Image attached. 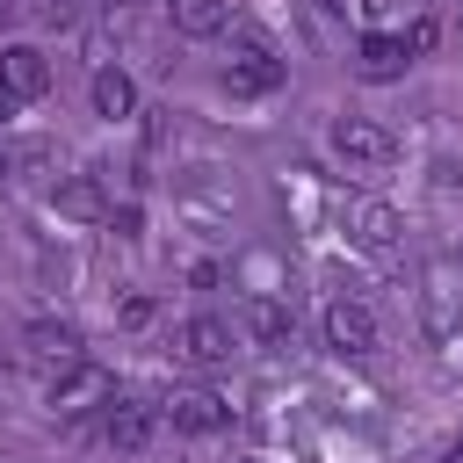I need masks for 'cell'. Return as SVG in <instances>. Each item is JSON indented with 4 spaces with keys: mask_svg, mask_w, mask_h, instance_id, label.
Wrapping results in <instances>:
<instances>
[{
    "mask_svg": "<svg viewBox=\"0 0 463 463\" xmlns=\"http://www.w3.org/2000/svg\"><path fill=\"white\" fill-rule=\"evenodd\" d=\"M116 318H123V326H145V318H152V297H123V311H116Z\"/></svg>",
    "mask_w": 463,
    "mask_h": 463,
    "instance_id": "cell-19",
    "label": "cell"
},
{
    "mask_svg": "<svg viewBox=\"0 0 463 463\" xmlns=\"http://www.w3.org/2000/svg\"><path fill=\"white\" fill-rule=\"evenodd\" d=\"M51 210H58V217H72V224H101V217H109V195H101V181H94V174H58Z\"/></svg>",
    "mask_w": 463,
    "mask_h": 463,
    "instance_id": "cell-10",
    "label": "cell"
},
{
    "mask_svg": "<svg viewBox=\"0 0 463 463\" xmlns=\"http://www.w3.org/2000/svg\"><path fill=\"white\" fill-rule=\"evenodd\" d=\"M239 333L260 340V347L289 340V304H282V297H246V304H239Z\"/></svg>",
    "mask_w": 463,
    "mask_h": 463,
    "instance_id": "cell-12",
    "label": "cell"
},
{
    "mask_svg": "<svg viewBox=\"0 0 463 463\" xmlns=\"http://www.w3.org/2000/svg\"><path fill=\"white\" fill-rule=\"evenodd\" d=\"M0 22H7V0H0Z\"/></svg>",
    "mask_w": 463,
    "mask_h": 463,
    "instance_id": "cell-23",
    "label": "cell"
},
{
    "mask_svg": "<svg viewBox=\"0 0 463 463\" xmlns=\"http://www.w3.org/2000/svg\"><path fill=\"white\" fill-rule=\"evenodd\" d=\"M0 87L14 101H43L51 94V58L36 43H0Z\"/></svg>",
    "mask_w": 463,
    "mask_h": 463,
    "instance_id": "cell-7",
    "label": "cell"
},
{
    "mask_svg": "<svg viewBox=\"0 0 463 463\" xmlns=\"http://www.w3.org/2000/svg\"><path fill=\"white\" fill-rule=\"evenodd\" d=\"M398 43H405V58H427V51L441 43V22H434V14H420V22H405V36H398Z\"/></svg>",
    "mask_w": 463,
    "mask_h": 463,
    "instance_id": "cell-17",
    "label": "cell"
},
{
    "mask_svg": "<svg viewBox=\"0 0 463 463\" xmlns=\"http://www.w3.org/2000/svg\"><path fill=\"white\" fill-rule=\"evenodd\" d=\"M159 412H166L181 434H217V427L232 420V405H224L217 391H203V383H174V391L159 398Z\"/></svg>",
    "mask_w": 463,
    "mask_h": 463,
    "instance_id": "cell-5",
    "label": "cell"
},
{
    "mask_svg": "<svg viewBox=\"0 0 463 463\" xmlns=\"http://www.w3.org/2000/svg\"><path fill=\"white\" fill-rule=\"evenodd\" d=\"M159 398H109V449H123V456H137L152 434H159Z\"/></svg>",
    "mask_w": 463,
    "mask_h": 463,
    "instance_id": "cell-6",
    "label": "cell"
},
{
    "mask_svg": "<svg viewBox=\"0 0 463 463\" xmlns=\"http://www.w3.org/2000/svg\"><path fill=\"white\" fill-rule=\"evenodd\" d=\"M405 65H412V58H405V43H398L391 29H369V36L354 43V72H362L369 87H383V80H398Z\"/></svg>",
    "mask_w": 463,
    "mask_h": 463,
    "instance_id": "cell-11",
    "label": "cell"
},
{
    "mask_svg": "<svg viewBox=\"0 0 463 463\" xmlns=\"http://www.w3.org/2000/svg\"><path fill=\"white\" fill-rule=\"evenodd\" d=\"M14 109H22V101H14V94H7V87H0V130H7V123H14Z\"/></svg>",
    "mask_w": 463,
    "mask_h": 463,
    "instance_id": "cell-21",
    "label": "cell"
},
{
    "mask_svg": "<svg viewBox=\"0 0 463 463\" xmlns=\"http://www.w3.org/2000/svg\"><path fill=\"white\" fill-rule=\"evenodd\" d=\"M43 398H51V412L80 420V412L109 405V398H116V383H109V369H101V362H87V354H80V362H58V369H51Z\"/></svg>",
    "mask_w": 463,
    "mask_h": 463,
    "instance_id": "cell-2",
    "label": "cell"
},
{
    "mask_svg": "<svg viewBox=\"0 0 463 463\" xmlns=\"http://www.w3.org/2000/svg\"><path fill=\"white\" fill-rule=\"evenodd\" d=\"M333 152H340L354 174H383V166L398 159V137H391L383 123H369V116H340V123H333Z\"/></svg>",
    "mask_w": 463,
    "mask_h": 463,
    "instance_id": "cell-3",
    "label": "cell"
},
{
    "mask_svg": "<svg viewBox=\"0 0 463 463\" xmlns=\"http://www.w3.org/2000/svg\"><path fill=\"white\" fill-rule=\"evenodd\" d=\"M94 116H109V123L137 116V80H130L123 65H101V72H94Z\"/></svg>",
    "mask_w": 463,
    "mask_h": 463,
    "instance_id": "cell-13",
    "label": "cell"
},
{
    "mask_svg": "<svg viewBox=\"0 0 463 463\" xmlns=\"http://www.w3.org/2000/svg\"><path fill=\"white\" fill-rule=\"evenodd\" d=\"M289 80V65L260 43V36H239V51H232V65H224V87L232 94H275Z\"/></svg>",
    "mask_w": 463,
    "mask_h": 463,
    "instance_id": "cell-4",
    "label": "cell"
},
{
    "mask_svg": "<svg viewBox=\"0 0 463 463\" xmlns=\"http://www.w3.org/2000/svg\"><path fill=\"white\" fill-rule=\"evenodd\" d=\"M398 232H405V224H398L391 203H354V239H362V246L383 253V246H398Z\"/></svg>",
    "mask_w": 463,
    "mask_h": 463,
    "instance_id": "cell-16",
    "label": "cell"
},
{
    "mask_svg": "<svg viewBox=\"0 0 463 463\" xmlns=\"http://www.w3.org/2000/svg\"><path fill=\"white\" fill-rule=\"evenodd\" d=\"M420 333L427 340H456L463 333V268L456 260H427V275H420Z\"/></svg>",
    "mask_w": 463,
    "mask_h": 463,
    "instance_id": "cell-1",
    "label": "cell"
},
{
    "mask_svg": "<svg viewBox=\"0 0 463 463\" xmlns=\"http://www.w3.org/2000/svg\"><path fill=\"white\" fill-rule=\"evenodd\" d=\"M109 224H116L123 239H137V203H123V210H109Z\"/></svg>",
    "mask_w": 463,
    "mask_h": 463,
    "instance_id": "cell-20",
    "label": "cell"
},
{
    "mask_svg": "<svg viewBox=\"0 0 463 463\" xmlns=\"http://www.w3.org/2000/svg\"><path fill=\"white\" fill-rule=\"evenodd\" d=\"M166 22L181 29V36H224V0H166Z\"/></svg>",
    "mask_w": 463,
    "mask_h": 463,
    "instance_id": "cell-15",
    "label": "cell"
},
{
    "mask_svg": "<svg viewBox=\"0 0 463 463\" xmlns=\"http://www.w3.org/2000/svg\"><path fill=\"white\" fill-rule=\"evenodd\" d=\"M354 7H362V22H369V29H383V22L398 14V0H354Z\"/></svg>",
    "mask_w": 463,
    "mask_h": 463,
    "instance_id": "cell-18",
    "label": "cell"
},
{
    "mask_svg": "<svg viewBox=\"0 0 463 463\" xmlns=\"http://www.w3.org/2000/svg\"><path fill=\"white\" fill-rule=\"evenodd\" d=\"M0 174H7V166H0Z\"/></svg>",
    "mask_w": 463,
    "mask_h": 463,
    "instance_id": "cell-24",
    "label": "cell"
},
{
    "mask_svg": "<svg viewBox=\"0 0 463 463\" xmlns=\"http://www.w3.org/2000/svg\"><path fill=\"white\" fill-rule=\"evenodd\" d=\"M22 340L36 362H80V326H65V318H36Z\"/></svg>",
    "mask_w": 463,
    "mask_h": 463,
    "instance_id": "cell-14",
    "label": "cell"
},
{
    "mask_svg": "<svg viewBox=\"0 0 463 463\" xmlns=\"http://www.w3.org/2000/svg\"><path fill=\"white\" fill-rule=\"evenodd\" d=\"M441 463H463V434H456V441H449V456H441Z\"/></svg>",
    "mask_w": 463,
    "mask_h": 463,
    "instance_id": "cell-22",
    "label": "cell"
},
{
    "mask_svg": "<svg viewBox=\"0 0 463 463\" xmlns=\"http://www.w3.org/2000/svg\"><path fill=\"white\" fill-rule=\"evenodd\" d=\"M326 347H333V354H369V347H376V311L354 304V297L326 304Z\"/></svg>",
    "mask_w": 463,
    "mask_h": 463,
    "instance_id": "cell-8",
    "label": "cell"
},
{
    "mask_svg": "<svg viewBox=\"0 0 463 463\" xmlns=\"http://www.w3.org/2000/svg\"><path fill=\"white\" fill-rule=\"evenodd\" d=\"M174 340H181V354H188L195 369H224V362H232V326H224V318H210V311H195Z\"/></svg>",
    "mask_w": 463,
    "mask_h": 463,
    "instance_id": "cell-9",
    "label": "cell"
}]
</instances>
